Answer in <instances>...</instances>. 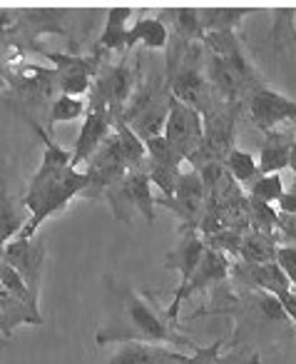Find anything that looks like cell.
Instances as JSON below:
<instances>
[{
	"label": "cell",
	"instance_id": "cell-10",
	"mask_svg": "<svg viewBox=\"0 0 296 364\" xmlns=\"http://www.w3.org/2000/svg\"><path fill=\"white\" fill-rule=\"evenodd\" d=\"M155 205L172 210L182 220V228L197 230V225H199L202 215L207 210V188L204 182H202L199 172L192 170V167L190 170H182L172 198H160L155 200Z\"/></svg>",
	"mask_w": 296,
	"mask_h": 364
},
{
	"label": "cell",
	"instance_id": "cell-12",
	"mask_svg": "<svg viewBox=\"0 0 296 364\" xmlns=\"http://www.w3.org/2000/svg\"><path fill=\"white\" fill-rule=\"evenodd\" d=\"M85 117H82V127L77 132V140L72 145V155H70V167L77 170V167H85V162L90 160L97 152V147L107 140V135L112 132V117L107 112L105 105L95 100L85 102Z\"/></svg>",
	"mask_w": 296,
	"mask_h": 364
},
{
	"label": "cell",
	"instance_id": "cell-25",
	"mask_svg": "<svg viewBox=\"0 0 296 364\" xmlns=\"http://www.w3.org/2000/svg\"><path fill=\"white\" fill-rule=\"evenodd\" d=\"M246 218H249V230L261 235L276 237V208L274 205L259 203V200H246Z\"/></svg>",
	"mask_w": 296,
	"mask_h": 364
},
{
	"label": "cell",
	"instance_id": "cell-16",
	"mask_svg": "<svg viewBox=\"0 0 296 364\" xmlns=\"http://www.w3.org/2000/svg\"><path fill=\"white\" fill-rule=\"evenodd\" d=\"M132 16H135V11L127 8V6L110 8V13H107V23H105V28H102V36L97 38V43H95L97 50H102L107 58H110L112 53L125 55L127 53L125 38H127V31H130Z\"/></svg>",
	"mask_w": 296,
	"mask_h": 364
},
{
	"label": "cell",
	"instance_id": "cell-24",
	"mask_svg": "<svg viewBox=\"0 0 296 364\" xmlns=\"http://www.w3.org/2000/svg\"><path fill=\"white\" fill-rule=\"evenodd\" d=\"M274 18V26H271V46L274 53L281 55L286 48L294 46V6L279 8V11L271 13Z\"/></svg>",
	"mask_w": 296,
	"mask_h": 364
},
{
	"label": "cell",
	"instance_id": "cell-17",
	"mask_svg": "<svg viewBox=\"0 0 296 364\" xmlns=\"http://www.w3.org/2000/svg\"><path fill=\"white\" fill-rule=\"evenodd\" d=\"M167 43H170V28L160 18H150V16L137 18L135 26L127 31L125 38L127 50H132L137 46H142L145 50H162V48H167Z\"/></svg>",
	"mask_w": 296,
	"mask_h": 364
},
{
	"label": "cell",
	"instance_id": "cell-18",
	"mask_svg": "<svg viewBox=\"0 0 296 364\" xmlns=\"http://www.w3.org/2000/svg\"><path fill=\"white\" fill-rule=\"evenodd\" d=\"M160 21L170 23L172 26V38H177L180 43H202L204 41V33L199 26V16H197V8L177 6V8H165L160 16Z\"/></svg>",
	"mask_w": 296,
	"mask_h": 364
},
{
	"label": "cell",
	"instance_id": "cell-6",
	"mask_svg": "<svg viewBox=\"0 0 296 364\" xmlns=\"http://www.w3.org/2000/svg\"><path fill=\"white\" fill-rule=\"evenodd\" d=\"M162 137L167 145L185 160V165L197 155L202 147V137H204V125H202V115L192 110L190 105L180 102L177 97L170 95V107H167V120Z\"/></svg>",
	"mask_w": 296,
	"mask_h": 364
},
{
	"label": "cell",
	"instance_id": "cell-15",
	"mask_svg": "<svg viewBox=\"0 0 296 364\" xmlns=\"http://www.w3.org/2000/svg\"><path fill=\"white\" fill-rule=\"evenodd\" d=\"M28 223V210L23 200L11 190L6 165H0V245L6 247L11 240L21 235Z\"/></svg>",
	"mask_w": 296,
	"mask_h": 364
},
{
	"label": "cell",
	"instance_id": "cell-13",
	"mask_svg": "<svg viewBox=\"0 0 296 364\" xmlns=\"http://www.w3.org/2000/svg\"><path fill=\"white\" fill-rule=\"evenodd\" d=\"M204 240L199 237V232L192 228H180V242L172 252H167L165 264L167 269H175L180 274V284L175 292H182L190 282V277L194 274V269L199 267L202 257H204Z\"/></svg>",
	"mask_w": 296,
	"mask_h": 364
},
{
	"label": "cell",
	"instance_id": "cell-8",
	"mask_svg": "<svg viewBox=\"0 0 296 364\" xmlns=\"http://www.w3.org/2000/svg\"><path fill=\"white\" fill-rule=\"evenodd\" d=\"M221 342L212 347H199L194 354H182L162 344L125 342L105 364H207L219 354Z\"/></svg>",
	"mask_w": 296,
	"mask_h": 364
},
{
	"label": "cell",
	"instance_id": "cell-5",
	"mask_svg": "<svg viewBox=\"0 0 296 364\" xmlns=\"http://www.w3.org/2000/svg\"><path fill=\"white\" fill-rule=\"evenodd\" d=\"M246 110H249V120L254 122V127H259L261 132H274L281 127L294 125L296 117V102L291 97L276 92L274 87H269L264 80L254 82L244 95Z\"/></svg>",
	"mask_w": 296,
	"mask_h": 364
},
{
	"label": "cell",
	"instance_id": "cell-26",
	"mask_svg": "<svg viewBox=\"0 0 296 364\" xmlns=\"http://www.w3.org/2000/svg\"><path fill=\"white\" fill-rule=\"evenodd\" d=\"M281 193H284L281 175H259L254 180V185L246 190V198L259 200V203H266V205H274Z\"/></svg>",
	"mask_w": 296,
	"mask_h": 364
},
{
	"label": "cell",
	"instance_id": "cell-7",
	"mask_svg": "<svg viewBox=\"0 0 296 364\" xmlns=\"http://www.w3.org/2000/svg\"><path fill=\"white\" fill-rule=\"evenodd\" d=\"M112 218L132 225L135 213L145 218V223H155V198H152V182L145 170H130L122 180L120 190L107 198Z\"/></svg>",
	"mask_w": 296,
	"mask_h": 364
},
{
	"label": "cell",
	"instance_id": "cell-20",
	"mask_svg": "<svg viewBox=\"0 0 296 364\" xmlns=\"http://www.w3.org/2000/svg\"><path fill=\"white\" fill-rule=\"evenodd\" d=\"M276 247H279L276 237L249 230V232L241 237L239 259H241V264H249V267H254V264H269V262H274Z\"/></svg>",
	"mask_w": 296,
	"mask_h": 364
},
{
	"label": "cell",
	"instance_id": "cell-4",
	"mask_svg": "<svg viewBox=\"0 0 296 364\" xmlns=\"http://www.w3.org/2000/svg\"><path fill=\"white\" fill-rule=\"evenodd\" d=\"M87 175V190L82 193V198L92 200H107L110 195H115L120 190L122 180L130 170H127V162L120 152L115 132L107 135V140L97 147V152L85 162Z\"/></svg>",
	"mask_w": 296,
	"mask_h": 364
},
{
	"label": "cell",
	"instance_id": "cell-28",
	"mask_svg": "<svg viewBox=\"0 0 296 364\" xmlns=\"http://www.w3.org/2000/svg\"><path fill=\"white\" fill-rule=\"evenodd\" d=\"M274 264L286 274L291 284L296 282V247L294 245H279L274 252Z\"/></svg>",
	"mask_w": 296,
	"mask_h": 364
},
{
	"label": "cell",
	"instance_id": "cell-11",
	"mask_svg": "<svg viewBox=\"0 0 296 364\" xmlns=\"http://www.w3.org/2000/svg\"><path fill=\"white\" fill-rule=\"evenodd\" d=\"M3 262L11 264L21 279L26 282V287L31 289L33 297H40V282H43V272H45V262H48V247L43 237H33V240H11V242L3 247Z\"/></svg>",
	"mask_w": 296,
	"mask_h": 364
},
{
	"label": "cell",
	"instance_id": "cell-23",
	"mask_svg": "<svg viewBox=\"0 0 296 364\" xmlns=\"http://www.w3.org/2000/svg\"><path fill=\"white\" fill-rule=\"evenodd\" d=\"M85 100L80 97H67V95H57L55 100L50 102V112L45 115V132L53 135L55 125L60 122H72V120H80L85 117Z\"/></svg>",
	"mask_w": 296,
	"mask_h": 364
},
{
	"label": "cell",
	"instance_id": "cell-3",
	"mask_svg": "<svg viewBox=\"0 0 296 364\" xmlns=\"http://www.w3.org/2000/svg\"><path fill=\"white\" fill-rule=\"evenodd\" d=\"M142 75V53H137L130 60V55H120L117 63H105L92 82L87 100H95L107 107L110 117H117L130 105L132 95L137 90V82Z\"/></svg>",
	"mask_w": 296,
	"mask_h": 364
},
{
	"label": "cell",
	"instance_id": "cell-21",
	"mask_svg": "<svg viewBox=\"0 0 296 364\" xmlns=\"http://www.w3.org/2000/svg\"><path fill=\"white\" fill-rule=\"evenodd\" d=\"M112 132H115L120 152L127 162V170H145V160H147L145 142L130 130V125L122 120V115L112 117Z\"/></svg>",
	"mask_w": 296,
	"mask_h": 364
},
{
	"label": "cell",
	"instance_id": "cell-2",
	"mask_svg": "<svg viewBox=\"0 0 296 364\" xmlns=\"http://www.w3.org/2000/svg\"><path fill=\"white\" fill-rule=\"evenodd\" d=\"M167 107H170V87H167L165 75L155 70L150 75H145V70H142L135 95H132L130 105L122 112V120L145 142L162 135L167 120Z\"/></svg>",
	"mask_w": 296,
	"mask_h": 364
},
{
	"label": "cell",
	"instance_id": "cell-9",
	"mask_svg": "<svg viewBox=\"0 0 296 364\" xmlns=\"http://www.w3.org/2000/svg\"><path fill=\"white\" fill-rule=\"evenodd\" d=\"M229 267H231V259L226 257V255L216 252V250H204V257H202L199 267L194 269V274L190 277V282H187V287L182 289V292H175V297H172L170 307L165 309L167 319H170L172 324H177L180 327V309L185 302H190L192 297H194L197 292H204V289H214L219 282H224V279H229Z\"/></svg>",
	"mask_w": 296,
	"mask_h": 364
},
{
	"label": "cell",
	"instance_id": "cell-22",
	"mask_svg": "<svg viewBox=\"0 0 296 364\" xmlns=\"http://www.w3.org/2000/svg\"><path fill=\"white\" fill-rule=\"evenodd\" d=\"M224 167L231 175V180H234L244 193L254 185L256 177H259V167H256L254 155L246 152V150H239V147H234V150L226 155Z\"/></svg>",
	"mask_w": 296,
	"mask_h": 364
},
{
	"label": "cell",
	"instance_id": "cell-19",
	"mask_svg": "<svg viewBox=\"0 0 296 364\" xmlns=\"http://www.w3.org/2000/svg\"><path fill=\"white\" fill-rule=\"evenodd\" d=\"M261 8H197L202 33H224L236 31L246 16H256Z\"/></svg>",
	"mask_w": 296,
	"mask_h": 364
},
{
	"label": "cell",
	"instance_id": "cell-14",
	"mask_svg": "<svg viewBox=\"0 0 296 364\" xmlns=\"http://www.w3.org/2000/svg\"><path fill=\"white\" fill-rule=\"evenodd\" d=\"M256 167H259V175H279L284 167L294 170V130L291 127L266 132Z\"/></svg>",
	"mask_w": 296,
	"mask_h": 364
},
{
	"label": "cell",
	"instance_id": "cell-1",
	"mask_svg": "<svg viewBox=\"0 0 296 364\" xmlns=\"http://www.w3.org/2000/svg\"><path fill=\"white\" fill-rule=\"evenodd\" d=\"M107 289L117 302V314L100 327L95 342L100 344H125V342H142V344H162V347H190L194 354L197 342L190 339L177 324L167 319V314L152 302L147 292L132 287L120 274H107Z\"/></svg>",
	"mask_w": 296,
	"mask_h": 364
},
{
	"label": "cell",
	"instance_id": "cell-27",
	"mask_svg": "<svg viewBox=\"0 0 296 364\" xmlns=\"http://www.w3.org/2000/svg\"><path fill=\"white\" fill-rule=\"evenodd\" d=\"M244 235L236 232V230H224V232H216V235H207L204 240V247L216 250V252L226 255V257H239V245Z\"/></svg>",
	"mask_w": 296,
	"mask_h": 364
},
{
	"label": "cell",
	"instance_id": "cell-29",
	"mask_svg": "<svg viewBox=\"0 0 296 364\" xmlns=\"http://www.w3.org/2000/svg\"><path fill=\"white\" fill-rule=\"evenodd\" d=\"M274 205H276V213L294 215L296 213V193H294V190H284Z\"/></svg>",
	"mask_w": 296,
	"mask_h": 364
}]
</instances>
